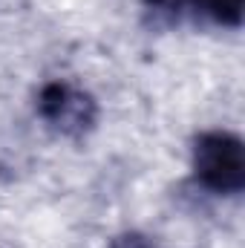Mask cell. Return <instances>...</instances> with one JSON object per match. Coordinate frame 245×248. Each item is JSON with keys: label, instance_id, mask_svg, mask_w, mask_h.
<instances>
[{"label": "cell", "instance_id": "1", "mask_svg": "<svg viewBox=\"0 0 245 248\" xmlns=\"http://www.w3.org/2000/svg\"><path fill=\"white\" fill-rule=\"evenodd\" d=\"M193 179L219 196H237L245 187V144L231 130H205L190 147Z\"/></svg>", "mask_w": 245, "mask_h": 248}, {"label": "cell", "instance_id": "2", "mask_svg": "<svg viewBox=\"0 0 245 248\" xmlns=\"http://www.w3.org/2000/svg\"><path fill=\"white\" fill-rule=\"evenodd\" d=\"M35 110L49 130L66 139H84L98 122L95 98L69 81H46L35 95Z\"/></svg>", "mask_w": 245, "mask_h": 248}, {"label": "cell", "instance_id": "3", "mask_svg": "<svg viewBox=\"0 0 245 248\" xmlns=\"http://www.w3.org/2000/svg\"><path fill=\"white\" fill-rule=\"evenodd\" d=\"M150 12H165L168 17H179L190 12L193 17H202L214 26L240 29L245 15V0H150Z\"/></svg>", "mask_w": 245, "mask_h": 248}, {"label": "cell", "instance_id": "4", "mask_svg": "<svg viewBox=\"0 0 245 248\" xmlns=\"http://www.w3.org/2000/svg\"><path fill=\"white\" fill-rule=\"evenodd\" d=\"M107 248H156V246H153L147 237H141V234H136V231H127L122 237H116Z\"/></svg>", "mask_w": 245, "mask_h": 248}]
</instances>
